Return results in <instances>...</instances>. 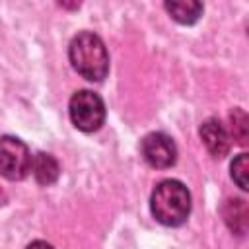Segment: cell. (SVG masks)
<instances>
[{
	"instance_id": "6da1fadb",
	"label": "cell",
	"mask_w": 249,
	"mask_h": 249,
	"mask_svg": "<svg viewBox=\"0 0 249 249\" xmlns=\"http://www.w3.org/2000/svg\"><path fill=\"white\" fill-rule=\"evenodd\" d=\"M150 210L160 224L177 228L191 214V193L181 181L165 179L156 185L150 196Z\"/></svg>"
},
{
	"instance_id": "7a4b0ae2",
	"label": "cell",
	"mask_w": 249,
	"mask_h": 249,
	"mask_svg": "<svg viewBox=\"0 0 249 249\" xmlns=\"http://www.w3.org/2000/svg\"><path fill=\"white\" fill-rule=\"evenodd\" d=\"M68 56L72 68L89 82H101L109 72V53L91 31H82L70 41Z\"/></svg>"
},
{
	"instance_id": "3957f363",
	"label": "cell",
	"mask_w": 249,
	"mask_h": 249,
	"mask_svg": "<svg viewBox=\"0 0 249 249\" xmlns=\"http://www.w3.org/2000/svg\"><path fill=\"white\" fill-rule=\"evenodd\" d=\"M70 121L72 124L82 130V132H93L101 128L105 123V105L103 99L89 91V89H80L70 97Z\"/></svg>"
},
{
	"instance_id": "277c9868",
	"label": "cell",
	"mask_w": 249,
	"mask_h": 249,
	"mask_svg": "<svg viewBox=\"0 0 249 249\" xmlns=\"http://www.w3.org/2000/svg\"><path fill=\"white\" fill-rule=\"evenodd\" d=\"M33 158L29 148L16 136H0V175L19 181L31 171Z\"/></svg>"
},
{
	"instance_id": "5b68a950",
	"label": "cell",
	"mask_w": 249,
	"mask_h": 249,
	"mask_svg": "<svg viewBox=\"0 0 249 249\" xmlns=\"http://www.w3.org/2000/svg\"><path fill=\"white\" fill-rule=\"evenodd\" d=\"M140 154L144 161L156 169H167L177 161V148L171 136L163 132H150L140 144Z\"/></svg>"
},
{
	"instance_id": "8992f818",
	"label": "cell",
	"mask_w": 249,
	"mask_h": 249,
	"mask_svg": "<svg viewBox=\"0 0 249 249\" xmlns=\"http://www.w3.org/2000/svg\"><path fill=\"white\" fill-rule=\"evenodd\" d=\"M200 140L214 158H224L230 152V136L218 119H208L202 123Z\"/></svg>"
},
{
	"instance_id": "52a82bcc",
	"label": "cell",
	"mask_w": 249,
	"mask_h": 249,
	"mask_svg": "<svg viewBox=\"0 0 249 249\" xmlns=\"http://www.w3.org/2000/svg\"><path fill=\"white\" fill-rule=\"evenodd\" d=\"M222 216H224V220H226V224H228V228L231 231H235L239 235L245 233L247 218H249L245 200H241V198H228L224 202V206H222Z\"/></svg>"
},
{
	"instance_id": "ba28073f",
	"label": "cell",
	"mask_w": 249,
	"mask_h": 249,
	"mask_svg": "<svg viewBox=\"0 0 249 249\" xmlns=\"http://www.w3.org/2000/svg\"><path fill=\"white\" fill-rule=\"evenodd\" d=\"M31 171H33V177H35V181H37L39 185H53V183L58 179L60 167H58V161H56L51 154L39 152V154L33 158Z\"/></svg>"
},
{
	"instance_id": "9c48e42d",
	"label": "cell",
	"mask_w": 249,
	"mask_h": 249,
	"mask_svg": "<svg viewBox=\"0 0 249 249\" xmlns=\"http://www.w3.org/2000/svg\"><path fill=\"white\" fill-rule=\"evenodd\" d=\"M163 8L175 21H179L183 25H191L202 16V4L196 0H183V2L171 0V2H165Z\"/></svg>"
},
{
	"instance_id": "30bf717a",
	"label": "cell",
	"mask_w": 249,
	"mask_h": 249,
	"mask_svg": "<svg viewBox=\"0 0 249 249\" xmlns=\"http://www.w3.org/2000/svg\"><path fill=\"white\" fill-rule=\"evenodd\" d=\"M230 123H231V134L233 140L239 146H245L249 140V119L247 113L243 109H233L230 115Z\"/></svg>"
},
{
	"instance_id": "8fae6325",
	"label": "cell",
	"mask_w": 249,
	"mask_h": 249,
	"mask_svg": "<svg viewBox=\"0 0 249 249\" xmlns=\"http://www.w3.org/2000/svg\"><path fill=\"white\" fill-rule=\"evenodd\" d=\"M249 169V163H247V154H239L233 161H231V179L237 183V187L241 191H247L249 189V183H247V171Z\"/></svg>"
},
{
	"instance_id": "7c38bea8",
	"label": "cell",
	"mask_w": 249,
	"mask_h": 249,
	"mask_svg": "<svg viewBox=\"0 0 249 249\" xmlns=\"http://www.w3.org/2000/svg\"><path fill=\"white\" fill-rule=\"evenodd\" d=\"M27 249H54L51 243H47V241H41V239H37V241H31L29 245H27Z\"/></svg>"
}]
</instances>
